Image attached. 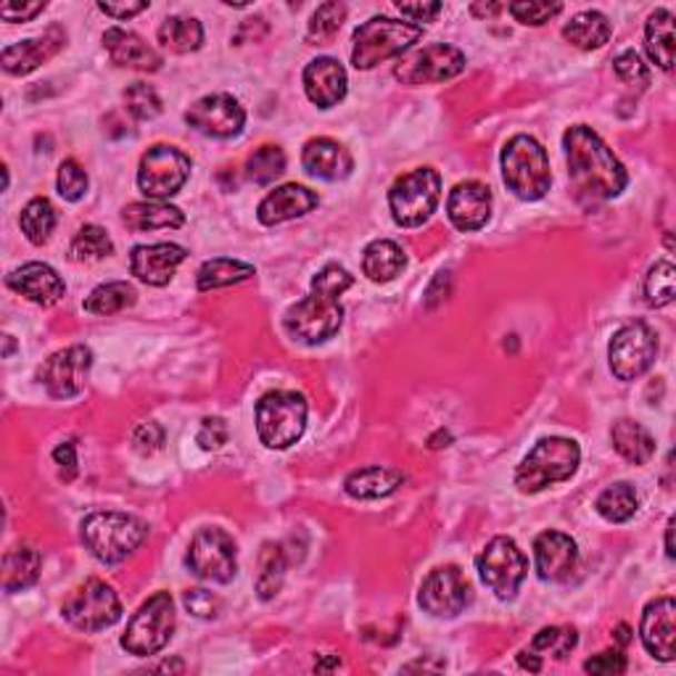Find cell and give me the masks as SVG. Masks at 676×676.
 <instances>
[{
    "instance_id": "23",
    "label": "cell",
    "mask_w": 676,
    "mask_h": 676,
    "mask_svg": "<svg viewBox=\"0 0 676 676\" xmlns=\"http://www.w3.org/2000/svg\"><path fill=\"white\" fill-rule=\"evenodd\" d=\"M103 48L109 53V59L117 63V67L125 69H138V72H159L161 53L153 46L140 38L138 32L125 30V27H109L103 32Z\"/></svg>"
},
{
    "instance_id": "4",
    "label": "cell",
    "mask_w": 676,
    "mask_h": 676,
    "mask_svg": "<svg viewBox=\"0 0 676 676\" xmlns=\"http://www.w3.org/2000/svg\"><path fill=\"white\" fill-rule=\"evenodd\" d=\"M499 165H503V180L507 190H513L518 199H545L549 182H553V172H549L547 151L537 138L516 136L507 140Z\"/></svg>"
},
{
    "instance_id": "6",
    "label": "cell",
    "mask_w": 676,
    "mask_h": 676,
    "mask_svg": "<svg viewBox=\"0 0 676 676\" xmlns=\"http://www.w3.org/2000/svg\"><path fill=\"white\" fill-rule=\"evenodd\" d=\"M307 399L296 391H267L257 401V434L265 447L288 449L305 436Z\"/></svg>"
},
{
    "instance_id": "16",
    "label": "cell",
    "mask_w": 676,
    "mask_h": 676,
    "mask_svg": "<svg viewBox=\"0 0 676 676\" xmlns=\"http://www.w3.org/2000/svg\"><path fill=\"white\" fill-rule=\"evenodd\" d=\"M90 368H93V351L82 347V344H74V347L53 351L40 365L38 380L53 399H72L77 394H82Z\"/></svg>"
},
{
    "instance_id": "41",
    "label": "cell",
    "mask_w": 676,
    "mask_h": 676,
    "mask_svg": "<svg viewBox=\"0 0 676 676\" xmlns=\"http://www.w3.org/2000/svg\"><path fill=\"white\" fill-rule=\"evenodd\" d=\"M19 225H21V232H24L27 241H30V243H34V246L48 243V238H51V232L56 228L53 203L48 201L46 196H38V199H32L24 209H21Z\"/></svg>"
},
{
    "instance_id": "43",
    "label": "cell",
    "mask_w": 676,
    "mask_h": 676,
    "mask_svg": "<svg viewBox=\"0 0 676 676\" xmlns=\"http://www.w3.org/2000/svg\"><path fill=\"white\" fill-rule=\"evenodd\" d=\"M286 172V153L278 146H262L246 161V178L257 186H270Z\"/></svg>"
},
{
    "instance_id": "57",
    "label": "cell",
    "mask_w": 676,
    "mask_h": 676,
    "mask_svg": "<svg viewBox=\"0 0 676 676\" xmlns=\"http://www.w3.org/2000/svg\"><path fill=\"white\" fill-rule=\"evenodd\" d=\"M53 460L61 468L63 481H72V478L77 476V447H74V441L59 444V447L53 449Z\"/></svg>"
},
{
    "instance_id": "38",
    "label": "cell",
    "mask_w": 676,
    "mask_h": 676,
    "mask_svg": "<svg viewBox=\"0 0 676 676\" xmlns=\"http://www.w3.org/2000/svg\"><path fill=\"white\" fill-rule=\"evenodd\" d=\"M138 301V291L127 280H111L90 291L84 299V312L90 315H117L130 309Z\"/></svg>"
},
{
    "instance_id": "40",
    "label": "cell",
    "mask_w": 676,
    "mask_h": 676,
    "mask_svg": "<svg viewBox=\"0 0 676 676\" xmlns=\"http://www.w3.org/2000/svg\"><path fill=\"white\" fill-rule=\"evenodd\" d=\"M637 507H639L637 491H634V486L626 481L608 486L595 503V510L600 513L608 524H626V520L634 518Z\"/></svg>"
},
{
    "instance_id": "15",
    "label": "cell",
    "mask_w": 676,
    "mask_h": 676,
    "mask_svg": "<svg viewBox=\"0 0 676 676\" xmlns=\"http://www.w3.org/2000/svg\"><path fill=\"white\" fill-rule=\"evenodd\" d=\"M465 69V53L455 46H444V42H436V46H426L420 51H412L407 56H401L394 67V77L401 84H431V82H444L453 80Z\"/></svg>"
},
{
    "instance_id": "44",
    "label": "cell",
    "mask_w": 676,
    "mask_h": 676,
    "mask_svg": "<svg viewBox=\"0 0 676 676\" xmlns=\"http://www.w3.org/2000/svg\"><path fill=\"white\" fill-rule=\"evenodd\" d=\"M576 645H579V634H576L574 626H547V629L537 632L528 650H534L537 655H553V658L563 660L566 655L574 653Z\"/></svg>"
},
{
    "instance_id": "9",
    "label": "cell",
    "mask_w": 676,
    "mask_h": 676,
    "mask_svg": "<svg viewBox=\"0 0 676 676\" xmlns=\"http://www.w3.org/2000/svg\"><path fill=\"white\" fill-rule=\"evenodd\" d=\"M186 563L190 574L199 576L203 581L230 584L238 574L236 539H232L225 528H199L188 545Z\"/></svg>"
},
{
    "instance_id": "29",
    "label": "cell",
    "mask_w": 676,
    "mask_h": 676,
    "mask_svg": "<svg viewBox=\"0 0 676 676\" xmlns=\"http://www.w3.org/2000/svg\"><path fill=\"white\" fill-rule=\"evenodd\" d=\"M401 484H405V476L399 470L384 468V465H368V468H359L355 474H349L347 481H344V489L355 499H380L394 495Z\"/></svg>"
},
{
    "instance_id": "63",
    "label": "cell",
    "mask_w": 676,
    "mask_h": 676,
    "mask_svg": "<svg viewBox=\"0 0 676 676\" xmlns=\"http://www.w3.org/2000/svg\"><path fill=\"white\" fill-rule=\"evenodd\" d=\"M618 643H622V645L629 643V626H624V624L618 626Z\"/></svg>"
},
{
    "instance_id": "7",
    "label": "cell",
    "mask_w": 676,
    "mask_h": 676,
    "mask_svg": "<svg viewBox=\"0 0 676 676\" xmlns=\"http://www.w3.org/2000/svg\"><path fill=\"white\" fill-rule=\"evenodd\" d=\"M441 201V178L431 167L401 175L389 190V209L399 228H420L434 217Z\"/></svg>"
},
{
    "instance_id": "3",
    "label": "cell",
    "mask_w": 676,
    "mask_h": 676,
    "mask_svg": "<svg viewBox=\"0 0 676 676\" xmlns=\"http://www.w3.org/2000/svg\"><path fill=\"white\" fill-rule=\"evenodd\" d=\"M581 449L566 436H547L534 444V449L520 460L516 470V486L524 495H537L547 486L568 481L579 470Z\"/></svg>"
},
{
    "instance_id": "26",
    "label": "cell",
    "mask_w": 676,
    "mask_h": 676,
    "mask_svg": "<svg viewBox=\"0 0 676 676\" xmlns=\"http://www.w3.org/2000/svg\"><path fill=\"white\" fill-rule=\"evenodd\" d=\"M317 203H320V199H317L315 190L299 186V182H288V186L275 188L265 196L262 203L257 207V220L272 228V225L309 215Z\"/></svg>"
},
{
    "instance_id": "60",
    "label": "cell",
    "mask_w": 676,
    "mask_h": 676,
    "mask_svg": "<svg viewBox=\"0 0 676 676\" xmlns=\"http://www.w3.org/2000/svg\"><path fill=\"white\" fill-rule=\"evenodd\" d=\"M518 664L524 666V668H528V672H534V674L541 672V658H539V655L534 653V650H524V653H520V655H518Z\"/></svg>"
},
{
    "instance_id": "47",
    "label": "cell",
    "mask_w": 676,
    "mask_h": 676,
    "mask_svg": "<svg viewBox=\"0 0 676 676\" xmlns=\"http://www.w3.org/2000/svg\"><path fill=\"white\" fill-rule=\"evenodd\" d=\"M125 106L138 122H148V119H157L161 115V98L148 82H132L125 90Z\"/></svg>"
},
{
    "instance_id": "32",
    "label": "cell",
    "mask_w": 676,
    "mask_h": 676,
    "mask_svg": "<svg viewBox=\"0 0 676 676\" xmlns=\"http://www.w3.org/2000/svg\"><path fill=\"white\" fill-rule=\"evenodd\" d=\"M610 441H613V447H616V453L632 465L650 463L655 455V439L645 426H639L637 420L622 418V420L613 422Z\"/></svg>"
},
{
    "instance_id": "37",
    "label": "cell",
    "mask_w": 676,
    "mask_h": 676,
    "mask_svg": "<svg viewBox=\"0 0 676 676\" xmlns=\"http://www.w3.org/2000/svg\"><path fill=\"white\" fill-rule=\"evenodd\" d=\"M159 42L172 53H193L203 42V27L199 19L169 17L159 27Z\"/></svg>"
},
{
    "instance_id": "17",
    "label": "cell",
    "mask_w": 676,
    "mask_h": 676,
    "mask_svg": "<svg viewBox=\"0 0 676 676\" xmlns=\"http://www.w3.org/2000/svg\"><path fill=\"white\" fill-rule=\"evenodd\" d=\"M188 127L207 138L230 140L241 136L246 125V111L236 98L228 93H211L203 96L186 111Z\"/></svg>"
},
{
    "instance_id": "59",
    "label": "cell",
    "mask_w": 676,
    "mask_h": 676,
    "mask_svg": "<svg viewBox=\"0 0 676 676\" xmlns=\"http://www.w3.org/2000/svg\"><path fill=\"white\" fill-rule=\"evenodd\" d=\"M148 9V3L146 0H140V3H98V11H103L106 17H111V19H132L136 17V13H140V11H146Z\"/></svg>"
},
{
    "instance_id": "13",
    "label": "cell",
    "mask_w": 676,
    "mask_h": 676,
    "mask_svg": "<svg viewBox=\"0 0 676 676\" xmlns=\"http://www.w3.org/2000/svg\"><path fill=\"white\" fill-rule=\"evenodd\" d=\"M476 568L481 581L495 592L499 600H513L526 579L528 560L524 549L510 537H495L478 553Z\"/></svg>"
},
{
    "instance_id": "62",
    "label": "cell",
    "mask_w": 676,
    "mask_h": 676,
    "mask_svg": "<svg viewBox=\"0 0 676 676\" xmlns=\"http://www.w3.org/2000/svg\"><path fill=\"white\" fill-rule=\"evenodd\" d=\"M674 526H676V520L672 518L666 526V555L668 558H674Z\"/></svg>"
},
{
    "instance_id": "56",
    "label": "cell",
    "mask_w": 676,
    "mask_h": 676,
    "mask_svg": "<svg viewBox=\"0 0 676 676\" xmlns=\"http://www.w3.org/2000/svg\"><path fill=\"white\" fill-rule=\"evenodd\" d=\"M46 11V3H17V0H9V3L0 6V19L11 21V24H17V21H32L38 13Z\"/></svg>"
},
{
    "instance_id": "1",
    "label": "cell",
    "mask_w": 676,
    "mask_h": 676,
    "mask_svg": "<svg viewBox=\"0 0 676 676\" xmlns=\"http://www.w3.org/2000/svg\"><path fill=\"white\" fill-rule=\"evenodd\" d=\"M568 159V178L584 201H610L622 196L629 175L608 143L587 125L568 127L563 136Z\"/></svg>"
},
{
    "instance_id": "42",
    "label": "cell",
    "mask_w": 676,
    "mask_h": 676,
    "mask_svg": "<svg viewBox=\"0 0 676 676\" xmlns=\"http://www.w3.org/2000/svg\"><path fill=\"white\" fill-rule=\"evenodd\" d=\"M109 254H115V241L98 225H82L72 243H69V259L72 262H98Z\"/></svg>"
},
{
    "instance_id": "35",
    "label": "cell",
    "mask_w": 676,
    "mask_h": 676,
    "mask_svg": "<svg viewBox=\"0 0 676 676\" xmlns=\"http://www.w3.org/2000/svg\"><path fill=\"white\" fill-rule=\"evenodd\" d=\"M610 21L600 11L576 13V17L563 27V38H566L570 46L581 48V51H597V48H603L605 42L610 40Z\"/></svg>"
},
{
    "instance_id": "33",
    "label": "cell",
    "mask_w": 676,
    "mask_h": 676,
    "mask_svg": "<svg viewBox=\"0 0 676 676\" xmlns=\"http://www.w3.org/2000/svg\"><path fill=\"white\" fill-rule=\"evenodd\" d=\"M674 13L668 9H655L645 24V48L653 63H658L664 72L674 69Z\"/></svg>"
},
{
    "instance_id": "54",
    "label": "cell",
    "mask_w": 676,
    "mask_h": 676,
    "mask_svg": "<svg viewBox=\"0 0 676 676\" xmlns=\"http://www.w3.org/2000/svg\"><path fill=\"white\" fill-rule=\"evenodd\" d=\"M161 444H165V428H161L159 422H140L136 431H132V447H136L140 455L159 453Z\"/></svg>"
},
{
    "instance_id": "53",
    "label": "cell",
    "mask_w": 676,
    "mask_h": 676,
    "mask_svg": "<svg viewBox=\"0 0 676 676\" xmlns=\"http://www.w3.org/2000/svg\"><path fill=\"white\" fill-rule=\"evenodd\" d=\"M228 422L222 418H203L199 436H196V441H199L201 449H207V453H215V449H220L228 444Z\"/></svg>"
},
{
    "instance_id": "49",
    "label": "cell",
    "mask_w": 676,
    "mask_h": 676,
    "mask_svg": "<svg viewBox=\"0 0 676 676\" xmlns=\"http://www.w3.org/2000/svg\"><path fill=\"white\" fill-rule=\"evenodd\" d=\"M351 286H355V275L334 262L322 267V270L312 278V291L330 296V299H338V296H341L344 291H349Z\"/></svg>"
},
{
    "instance_id": "2",
    "label": "cell",
    "mask_w": 676,
    "mask_h": 676,
    "mask_svg": "<svg viewBox=\"0 0 676 676\" xmlns=\"http://www.w3.org/2000/svg\"><path fill=\"white\" fill-rule=\"evenodd\" d=\"M82 545L96 560L106 563V566H117L130 558L136 549L143 545L148 537V526L136 516L115 510L90 513L80 526Z\"/></svg>"
},
{
    "instance_id": "46",
    "label": "cell",
    "mask_w": 676,
    "mask_h": 676,
    "mask_svg": "<svg viewBox=\"0 0 676 676\" xmlns=\"http://www.w3.org/2000/svg\"><path fill=\"white\" fill-rule=\"evenodd\" d=\"M674 284H676V270L668 259H660L655 262L650 270H647L645 278V296L647 305L650 307H666L674 301Z\"/></svg>"
},
{
    "instance_id": "14",
    "label": "cell",
    "mask_w": 676,
    "mask_h": 676,
    "mask_svg": "<svg viewBox=\"0 0 676 676\" xmlns=\"http://www.w3.org/2000/svg\"><path fill=\"white\" fill-rule=\"evenodd\" d=\"M658 357V334L637 320L618 328L608 344V362L618 380H637L653 368Z\"/></svg>"
},
{
    "instance_id": "19",
    "label": "cell",
    "mask_w": 676,
    "mask_h": 676,
    "mask_svg": "<svg viewBox=\"0 0 676 676\" xmlns=\"http://www.w3.org/2000/svg\"><path fill=\"white\" fill-rule=\"evenodd\" d=\"M491 188L478 180H465L449 190L447 217L460 232H476L491 220Z\"/></svg>"
},
{
    "instance_id": "10",
    "label": "cell",
    "mask_w": 676,
    "mask_h": 676,
    "mask_svg": "<svg viewBox=\"0 0 676 676\" xmlns=\"http://www.w3.org/2000/svg\"><path fill=\"white\" fill-rule=\"evenodd\" d=\"M63 618L80 632H103L122 618V603L111 584L88 579L63 600Z\"/></svg>"
},
{
    "instance_id": "5",
    "label": "cell",
    "mask_w": 676,
    "mask_h": 676,
    "mask_svg": "<svg viewBox=\"0 0 676 676\" xmlns=\"http://www.w3.org/2000/svg\"><path fill=\"white\" fill-rule=\"evenodd\" d=\"M422 38V27L412 21H397L389 17H372L355 30L351 63L359 72L378 67V63L407 53Z\"/></svg>"
},
{
    "instance_id": "24",
    "label": "cell",
    "mask_w": 676,
    "mask_h": 676,
    "mask_svg": "<svg viewBox=\"0 0 676 676\" xmlns=\"http://www.w3.org/2000/svg\"><path fill=\"white\" fill-rule=\"evenodd\" d=\"M349 77L347 69L341 67L330 56H320V59L309 61L305 69V93L309 101L320 109H334L347 98Z\"/></svg>"
},
{
    "instance_id": "52",
    "label": "cell",
    "mask_w": 676,
    "mask_h": 676,
    "mask_svg": "<svg viewBox=\"0 0 676 676\" xmlns=\"http://www.w3.org/2000/svg\"><path fill=\"white\" fill-rule=\"evenodd\" d=\"M182 605L188 613H193L196 618H217V613L222 608V600L209 589H188L182 595Z\"/></svg>"
},
{
    "instance_id": "48",
    "label": "cell",
    "mask_w": 676,
    "mask_h": 676,
    "mask_svg": "<svg viewBox=\"0 0 676 676\" xmlns=\"http://www.w3.org/2000/svg\"><path fill=\"white\" fill-rule=\"evenodd\" d=\"M56 188H59L63 201H80L88 193V172L74 159L61 161L59 175H56Z\"/></svg>"
},
{
    "instance_id": "58",
    "label": "cell",
    "mask_w": 676,
    "mask_h": 676,
    "mask_svg": "<svg viewBox=\"0 0 676 676\" xmlns=\"http://www.w3.org/2000/svg\"><path fill=\"white\" fill-rule=\"evenodd\" d=\"M401 17H410L412 21H434L439 17L441 3H397Z\"/></svg>"
},
{
    "instance_id": "25",
    "label": "cell",
    "mask_w": 676,
    "mask_h": 676,
    "mask_svg": "<svg viewBox=\"0 0 676 676\" xmlns=\"http://www.w3.org/2000/svg\"><path fill=\"white\" fill-rule=\"evenodd\" d=\"M534 560L541 581H566L579 560V547L563 531H545L534 541Z\"/></svg>"
},
{
    "instance_id": "50",
    "label": "cell",
    "mask_w": 676,
    "mask_h": 676,
    "mask_svg": "<svg viewBox=\"0 0 676 676\" xmlns=\"http://www.w3.org/2000/svg\"><path fill=\"white\" fill-rule=\"evenodd\" d=\"M507 11L516 17V21L526 27H541L545 21L558 17L563 11L560 3H537V0H520V3H510Z\"/></svg>"
},
{
    "instance_id": "8",
    "label": "cell",
    "mask_w": 676,
    "mask_h": 676,
    "mask_svg": "<svg viewBox=\"0 0 676 676\" xmlns=\"http://www.w3.org/2000/svg\"><path fill=\"white\" fill-rule=\"evenodd\" d=\"M175 600L169 592H157L153 597L140 605L136 616L130 618L127 629L119 639V645L125 647L130 655L138 658H148V655H157L165 650L175 634Z\"/></svg>"
},
{
    "instance_id": "21",
    "label": "cell",
    "mask_w": 676,
    "mask_h": 676,
    "mask_svg": "<svg viewBox=\"0 0 676 676\" xmlns=\"http://www.w3.org/2000/svg\"><path fill=\"white\" fill-rule=\"evenodd\" d=\"M188 251L178 243H151L136 246L130 254V272L146 286H167L175 278V270L186 262Z\"/></svg>"
},
{
    "instance_id": "36",
    "label": "cell",
    "mask_w": 676,
    "mask_h": 676,
    "mask_svg": "<svg viewBox=\"0 0 676 676\" xmlns=\"http://www.w3.org/2000/svg\"><path fill=\"white\" fill-rule=\"evenodd\" d=\"M254 272L257 270L251 265L241 262V259L217 257L201 265L199 275H196V286H199V291H215V288L243 284V280L254 278Z\"/></svg>"
},
{
    "instance_id": "28",
    "label": "cell",
    "mask_w": 676,
    "mask_h": 676,
    "mask_svg": "<svg viewBox=\"0 0 676 676\" xmlns=\"http://www.w3.org/2000/svg\"><path fill=\"white\" fill-rule=\"evenodd\" d=\"M63 46V34L59 30H51L42 38L34 40H21L17 46H9L0 53V63L9 74H30L40 67L42 61H48L51 56L59 53Z\"/></svg>"
},
{
    "instance_id": "11",
    "label": "cell",
    "mask_w": 676,
    "mask_h": 676,
    "mask_svg": "<svg viewBox=\"0 0 676 676\" xmlns=\"http://www.w3.org/2000/svg\"><path fill=\"white\" fill-rule=\"evenodd\" d=\"M344 322V307L338 299L322 294H309L294 307H288L284 317L286 334L296 338V341L307 344V347H317V344L328 341L338 334Z\"/></svg>"
},
{
    "instance_id": "22",
    "label": "cell",
    "mask_w": 676,
    "mask_h": 676,
    "mask_svg": "<svg viewBox=\"0 0 676 676\" xmlns=\"http://www.w3.org/2000/svg\"><path fill=\"white\" fill-rule=\"evenodd\" d=\"M6 286L30 299L38 307L59 305L61 296L67 294V286L59 278V272L46 262H27L19 270L6 275Z\"/></svg>"
},
{
    "instance_id": "18",
    "label": "cell",
    "mask_w": 676,
    "mask_h": 676,
    "mask_svg": "<svg viewBox=\"0 0 676 676\" xmlns=\"http://www.w3.org/2000/svg\"><path fill=\"white\" fill-rule=\"evenodd\" d=\"M418 603L436 618H455L470 603V584L457 566L436 568L422 579Z\"/></svg>"
},
{
    "instance_id": "30",
    "label": "cell",
    "mask_w": 676,
    "mask_h": 676,
    "mask_svg": "<svg viewBox=\"0 0 676 676\" xmlns=\"http://www.w3.org/2000/svg\"><path fill=\"white\" fill-rule=\"evenodd\" d=\"M122 222L130 230L146 232V230H175L186 225V215L172 203L161 201H136L122 211Z\"/></svg>"
},
{
    "instance_id": "45",
    "label": "cell",
    "mask_w": 676,
    "mask_h": 676,
    "mask_svg": "<svg viewBox=\"0 0 676 676\" xmlns=\"http://www.w3.org/2000/svg\"><path fill=\"white\" fill-rule=\"evenodd\" d=\"M344 19H347V6L344 3H322L317 6L307 27V38L317 42V46H328L341 30Z\"/></svg>"
},
{
    "instance_id": "27",
    "label": "cell",
    "mask_w": 676,
    "mask_h": 676,
    "mask_svg": "<svg viewBox=\"0 0 676 676\" xmlns=\"http://www.w3.org/2000/svg\"><path fill=\"white\" fill-rule=\"evenodd\" d=\"M301 165L312 178L338 182L347 180L355 169L351 153L334 138H312L301 151Z\"/></svg>"
},
{
    "instance_id": "39",
    "label": "cell",
    "mask_w": 676,
    "mask_h": 676,
    "mask_svg": "<svg viewBox=\"0 0 676 676\" xmlns=\"http://www.w3.org/2000/svg\"><path fill=\"white\" fill-rule=\"evenodd\" d=\"M286 568L288 560L284 545H272V541H267L262 553H259V574H257V595L262 597V600H272V597L278 595L280 587H284Z\"/></svg>"
},
{
    "instance_id": "20",
    "label": "cell",
    "mask_w": 676,
    "mask_h": 676,
    "mask_svg": "<svg viewBox=\"0 0 676 676\" xmlns=\"http://www.w3.org/2000/svg\"><path fill=\"white\" fill-rule=\"evenodd\" d=\"M639 637H643L645 650L653 658L674 660L676 655V605L674 597H658L647 603L643 622H639Z\"/></svg>"
},
{
    "instance_id": "61",
    "label": "cell",
    "mask_w": 676,
    "mask_h": 676,
    "mask_svg": "<svg viewBox=\"0 0 676 676\" xmlns=\"http://www.w3.org/2000/svg\"><path fill=\"white\" fill-rule=\"evenodd\" d=\"M505 6L503 3H476V6H470V11L476 13V17H495V13H499L503 11Z\"/></svg>"
},
{
    "instance_id": "55",
    "label": "cell",
    "mask_w": 676,
    "mask_h": 676,
    "mask_svg": "<svg viewBox=\"0 0 676 676\" xmlns=\"http://www.w3.org/2000/svg\"><path fill=\"white\" fill-rule=\"evenodd\" d=\"M584 672L603 674V676H618L626 672V658L618 650L597 653V655H592L587 664H584Z\"/></svg>"
},
{
    "instance_id": "51",
    "label": "cell",
    "mask_w": 676,
    "mask_h": 676,
    "mask_svg": "<svg viewBox=\"0 0 676 676\" xmlns=\"http://www.w3.org/2000/svg\"><path fill=\"white\" fill-rule=\"evenodd\" d=\"M613 69H616L618 80L626 84H647V80H650L643 56L634 51V48H626V51L618 53L616 61H613Z\"/></svg>"
},
{
    "instance_id": "12",
    "label": "cell",
    "mask_w": 676,
    "mask_h": 676,
    "mask_svg": "<svg viewBox=\"0 0 676 676\" xmlns=\"http://www.w3.org/2000/svg\"><path fill=\"white\" fill-rule=\"evenodd\" d=\"M190 178V159L175 146H151L138 167V188L151 201L178 196Z\"/></svg>"
},
{
    "instance_id": "34",
    "label": "cell",
    "mask_w": 676,
    "mask_h": 676,
    "mask_svg": "<svg viewBox=\"0 0 676 676\" xmlns=\"http://www.w3.org/2000/svg\"><path fill=\"white\" fill-rule=\"evenodd\" d=\"M42 558L32 547H13L3 558V592L17 595V592L30 589L40 579Z\"/></svg>"
},
{
    "instance_id": "31",
    "label": "cell",
    "mask_w": 676,
    "mask_h": 676,
    "mask_svg": "<svg viewBox=\"0 0 676 676\" xmlns=\"http://www.w3.org/2000/svg\"><path fill=\"white\" fill-rule=\"evenodd\" d=\"M407 267V254L399 243L389 241V238H378V241L368 243L362 254V272L368 275L372 284H389V280L401 275Z\"/></svg>"
}]
</instances>
